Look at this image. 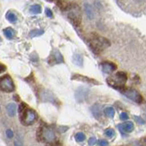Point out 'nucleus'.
<instances>
[{
  "label": "nucleus",
  "instance_id": "obj_26",
  "mask_svg": "<svg viewBox=\"0 0 146 146\" xmlns=\"http://www.w3.org/2000/svg\"><path fill=\"white\" fill-rule=\"evenodd\" d=\"M45 12H46V16H47L48 17H50V18L53 17V13H52L51 9H50V8H46Z\"/></svg>",
  "mask_w": 146,
  "mask_h": 146
},
{
  "label": "nucleus",
  "instance_id": "obj_13",
  "mask_svg": "<svg viewBox=\"0 0 146 146\" xmlns=\"http://www.w3.org/2000/svg\"><path fill=\"white\" fill-rule=\"evenodd\" d=\"M73 62H74L77 66H80V67H82L83 66V58L80 54H78V53H75L73 55Z\"/></svg>",
  "mask_w": 146,
  "mask_h": 146
},
{
  "label": "nucleus",
  "instance_id": "obj_25",
  "mask_svg": "<svg viewBox=\"0 0 146 146\" xmlns=\"http://www.w3.org/2000/svg\"><path fill=\"white\" fill-rule=\"evenodd\" d=\"M120 119L121 121H126V120L129 119V116H128V114L126 112H121L120 114Z\"/></svg>",
  "mask_w": 146,
  "mask_h": 146
},
{
  "label": "nucleus",
  "instance_id": "obj_36",
  "mask_svg": "<svg viewBox=\"0 0 146 146\" xmlns=\"http://www.w3.org/2000/svg\"><path fill=\"white\" fill-rule=\"evenodd\" d=\"M0 41H1V38H0Z\"/></svg>",
  "mask_w": 146,
  "mask_h": 146
},
{
  "label": "nucleus",
  "instance_id": "obj_5",
  "mask_svg": "<svg viewBox=\"0 0 146 146\" xmlns=\"http://www.w3.org/2000/svg\"><path fill=\"white\" fill-rule=\"evenodd\" d=\"M0 90L5 92H12L15 90V84L9 75H4L0 78Z\"/></svg>",
  "mask_w": 146,
  "mask_h": 146
},
{
  "label": "nucleus",
  "instance_id": "obj_7",
  "mask_svg": "<svg viewBox=\"0 0 146 146\" xmlns=\"http://www.w3.org/2000/svg\"><path fill=\"white\" fill-rule=\"evenodd\" d=\"M48 62L50 65H54V64H59L64 62V58L61 55V53L58 51V49H55L52 52V54L50 55V57L48 59Z\"/></svg>",
  "mask_w": 146,
  "mask_h": 146
},
{
  "label": "nucleus",
  "instance_id": "obj_23",
  "mask_svg": "<svg viewBox=\"0 0 146 146\" xmlns=\"http://www.w3.org/2000/svg\"><path fill=\"white\" fill-rule=\"evenodd\" d=\"M86 138V136L84 133H82V132H78V133H76L75 135V139L76 141H83Z\"/></svg>",
  "mask_w": 146,
  "mask_h": 146
},
{
  "label": "nucleus",
  "instance_id": "obj_34",
  "mask_svg": "<svg viewBox=\"0 0 146 146\" xmlns=\"http://www.w3.org/2000/svg\"><path fill=\"white\" fill-rule=\"evenodd\" d=\"M47 146H61L60 144H59L58 143H55V141H54V143H48Z\"/></svg>",
  "mask_w": 146,
  "mask_h": 146
},
{
  "label": "nucleus",
  "instance_id": "obj_6",
  "mask_svg": "<svg viewBox=\"0 0 146 146\" xmlns=\"http://www.w3.org/2000/svg\"><path fill=\"white\" fill-rule=\"evenodd\" d=\"M119 91H121L123 95H125L128 99L131 100L132 102H134L136 103L143 102V97H141V95L135 90L128 89V88H124V87H123V88L119 90Z\"/></svg>",
  "mask_w": 146,
  "mask_h": 146
},
{
  "label": "nucleus",
  "instance_id": "obj_1",
  "mask_svg": "<svg viewBox=\"0 0 146 146\" xmlns=\"http://www.w3.org/2000/svg\"><path fill=\"white\" fill-rule=\"evenodd\" d=\"M18 112H19L20 121L24 125H32L38 119V114L36 112L29 108L26 103H21L18 108Z\"/></svg>",
  "mask_w": 146,
  "mask_h": 146
},
{
  "label": "nucleus",
  "instance_id": "obj_24",
  "mask_svg": "<svg viewBox=\"0 0 146 146\" xmlns=\"http://www.w3.org/2000/svg\"><path fill=\"white\" fill-rule=\"evenodd\" d=\"M114 134H115V131H114L113 129H107L106 131H105V135H106L107 137H110V138H111V137L114 136Z\"/></svg>",
  "mask_w": 146,
  "mask_h": 146
},
{
  "label": "nucleus",
  "instance_id": "obj_20",
  "mask_svg": "<svg viewBox=\"0 0 146 146\" xmlns=\"http://www.w3.org/2000/svg\"><path fill=\"white\" fill-rule=\"evenodd\" d=\"M44 33V31L42 29H33L29 32V36L30 38H35V36H39Z\"/></svg>",
  "mask_w": 146,
  "mask_h": 146
},
{
  "label": "nucleus",
  "instance_id": "obj_10",
  "mask_svg": "<svg viewBox=\"0 0 146 146\" xmlns=\"http://www.w3.org/2000/svg\"><path fill=\"white\" fill-rule=\"evenodd\" d=\"M87 94H88V89H85V88H79L76 91V100H78L79 102H82L84 100V99L87 97Z\"/></svg>",
  "mask_w": 146,
  "mask_h": 146
},
{
  "label": "nucleus",
  "instance_id": "obj_9",
  "mask_svg": "<svg viewBox=\"0 0 146 146\" xmlns=\"http://www.w3.org/2000/svg\"><path fill=\"white\" fill-rule=\"evenodd\" d=\"M72 80H80V81H82V82H86V83H90V84H99L97 80H95L93 79H90V78H88V77H85V76H82V75H80V74H75L73 75Z\"/></svg>",
  "mask_w": 146,
  "mask_h": 146
},
{
  "label": "nucleus",
  "instance_id": "obj_30",
  "mask_svg": "<svg viewBox=\"0 0 146 146\" xmlns=\"http://www.w3.org/2000/svg\"><path fill=\"white\" fill-rule=\"evenodd\" d=\"M6 133H7V136L8 137V138H12V137L14 136V133H13V131H12V130H10V129L7 130Z\"/></svg>",
  "mask_w": 146,
  "mask_h": 146
},
{
  "label": "nucleus",
  "instance_id": "obj_31",
  "mask_svg": "<svg viewBox=\"0 0 146 146\" xmlns=\"http://www.w3.org/2000/svg\"><path fill=\"white\" fill-rule=\"evenodd\" d=\"M99 145L100 146H107L108 145V141L105 140H100L99 141Z\"/></svg>",
  "mask_w": 146,
  "mask_h": 146
},
{
  "label": "nucleus",
  "instance_id": "obj_16",
  "mask_svg": "<svg viewBox=\"0 0 146 146\" xmlns=\"http://www.w3.org/2000/svg\"><path fill=\"white\" fill-rule=\"evenodd\" d=\"M4 34L8 39H12L14 36H15L16 32L13 29H11V27H7V29H4Z\"/></svg>",
  "mask_w": 146,
  "mask_h": 146
},
{
  "label": "nucleus",
  "instance_id": "obj_21",
  "mask_svg": "<svg viewBox=\"0 0 146 146\" xmlns=\"http://www.w3.org/2000/svg\"><path fill=\"white\" fill-rule=\"evenodd\" d=\"M104 113L105 115L109 118H113L114 117V114H115V111H114V109L111 108V107H108L104 110Z\"/></svg>",
  "mask_w": 146,
  "mask_h": 146
},
{
  "label": "nucleus",
  "instance_id": "obj_11",
  "mask_svg": "<svg viewBox=\"0 0 146 146\" xmlns=\"http://www.w3.org/2000/svg\"><path fill=\"white\" fill-rule=\"evenodd\" d=\"M118 127L122 133H124V131L125 132H131L134 129V125L131 121H126V122L123 123V124H119Z\"/></svg>",
  "mask_w": 146,
  "mask_h": 146
},
{
  "label": "nucleus",
  "instance_id": "obj_32",
  "mask_svg": "<svg viewBox=\"0 0 146 146\" xmlns=\"http://www.w3.org/2000/svg\"><path fill=\"white\" fill-rule=\"evenodd\" d=\"M6 66L4 65V64H2L1 62H0V73H3L5 70H6Z\"/></svg>",
  "mask_w": 146,
  "mask_h": 146
},
{
  "label": "nucleus",
  "instance_id": "obj_4",
  "mask_svg": "<svg viewBox=\"0 0 146 146\" xmlns=\"http://www.w3.org/2000/svg\"><path fill=\"white\" fill-rule=\"evenodd\" d=\"M38 139L39 141H46L48 143H51L56 141V134L50 127L43 126L40 127L38 131Z\"/></svg>",
  "mask_w": 146,
  "mask_h": 146
},
{
  "label": "nucleus",
  "instance_id": "obj_33",
  "mask_svg": "<svg viewBox=\"0 0 146 146\" xmlns=\"http://www.w3.org/2000/svg\"><path fill=\"white\" fill-rule=\"evenodd\" d=\"M15 146H22V141H18V140H16L15 141Z\"/></svg>",
  "mask_w": 146,
  "mask_h": 146
},
{
  "label": "nucleus",
  "instance_id": "obj_28",
  "mask_svg": "<svg viewBox=\"0 0 146 146\" xmlns=\"http://www.w3.org/2000/svg\"><path fill=\"white\" fill-rule=\"evenodd\" d=\"M134 118H135V121L138 122V123H140V124H144L145 123V121H144V120H143L141 117H138V116H134Z\"/></svg>",
  "mask_w": 146,
  "mask_h": 146
},
{
  "label": "nucleus",
  "instance_id": "obj_2",
  "mask_svg": "<svg viewBox=\"0 0 146 146\" xmlns=\"http://www.w3.org/2000/svg\"><path fill=\"white\" fill-rule=\"evenodd\" d=\"M89 44L90 46L91 49L96 54H99L100 52H102L103 49H105L107 47L110 46V41L103 38V36H98L96 34H92L90 38Z\"/></svg>",
  "mask_w": 146,
  "mask_h": 146
},
{
  "label": "nucleus",
  "instance_id": "obj_22",
  "mask_svg": "<svg viewBox=\"0 0 146 146\" xmlns=\"http://www.w3.org/2000/svg\"><path fill=\"white\" fill-rule=\"evenodd\" d=\"M6 17H7V19L9 22H11V23H15V22H17V16H16L14 13H12V12H7Z\"/></svg>",
  "mask_w": 146,
  "mask_h": 146
},
{
  "label": "nucleus",
  "instance_id": "obj_14",
  "mask_svg": "<svg viewBox=\"0 0 146 146\" xmlns=\"http://www.w3.org/2000/svg\"><path fill=\"white\" fill-rule=\"evenodd\" d=\"M56 5L59 7V9L62 11H66L68 10V9H70V4H68V2L64 1V0H58V1L56 2Z\"/></svg>",
  "mask_w": 146,
  "mask_h": 146
},
{
  "label": "nucleus",
  "instance_id": "obj_12",
  "mask_svg": "<svg viewBox=\"0 0 146 146\" xmlns=\"http://www.w3.org/2000/svg\"><path fill=\"white\" fill-rule=\"evenodd\" d=\"M84 10H85V13L87 17H88L89 19H92V18L94 17V13H93V10H92V7H91V6L90 4L86 3L84 5Z\"/></svg>",
  "mask_w": 146,
  "mask_h": 146
},
{
  "label": "nucleus",
  "instance_id": "obj_17",
  "mask_svg": "<svg viewBox=\"0 0 146 146\" xmlns=\"http://www.w3.org/2000/svg\"><path fill=\"white\" fill-rule=\"evenodd\" d=\"M41 96H42L41 98L44 99L45 102H54L53 100H55V98H56L52 93L48 92V91H45L44 94H42Z\"/></svg>",
  "mask_w": 146,
  "mask_h": 146
},
{
  "label": "nucleus",
  "instance_id": "obj_15",
  "mask_svg": "<svg viewBox=\"0 0 146 146\" xmlns=\"http://www.w3.org/2000/svg\"><path fill=\"white\" fill-rule=\"evenodd\" d=\"M7 111L8 115L10 117L15 116V114L17 112V106L15 103H9L7 106Z\"/></svg>",
  "mask_w": 146,
  "mask_h": 146
},
{
  "label": "nucleus",
  "instance_id": "obj_8",
  "mask_svg": "<svg viewBox=\"0 0 146 146\" xmlns=\"http://www.w3.org/2000/svg\"><path fill=\"white\" fill-rule=\"evenodd\" d=\"M100 68H102V70L104 73H107V74H111L114 70L117 68V66L112 62L110 61H104L100 64Z\"/></svg>",
  "mask_w": 146,
  "mask_h": 146
},
{
  "label": "nucleus",
  "instance_id": "obj_27",
  "mask_svg": "<svg viewBox=\"0 0 146 146\" xmlns=\"http://www.w3.org/2000/svg\"><path fill=\"white\" fill-rule=\"evenodd\" d=\"M96 143H97V140H96L95 137H91V138H90V140H89V145L92 146V145H94Z\"/></svg>",
  "mask_w": 146,
  "mask_h": 146
},
{
  "label": "nucleus",
  "instance_id": "obj_18",
  "mask_svg": "<svg viewBox=\"0 0 146 146\" xmlns=\"http://www.w3.org/2000/svg\"><path fill=\"white\" fill-rule=\"evenodd\" d=\"M91 111H92V114L96 118L100 119V106L99 104H95L94 106L91 108Z\"/></svg>",
  "mask_w": 146,
  "mask_h": 146
},
{
  "label": "nucleus",
  "instance_id": "obj_35",
  "mask_svg": "<svg viewBox=\"0 0 146 146\" xmlns=\"http://www.w3.org/2000/svg\"><path fill=\"white\" fill-rule=\"evenodd\" d=\"M46 1H48V2H52L53 0H46Z\"/></svg>",
  "mask_w": 146,
  "mask_h": 146
},
{
  "label": "nucleus",
  "instance_id": "obj_3",
  "mask_svg": "<svg viewBox=\"0 0 146 146\" xmlns=\"http://www.w3.org/2000/svg\"><path fill=\"white\" fill-rule=\"evenodd\" d=\"M127 81V75L124 72H117L116 74H114L111 77H109L107 79V83L112 87V88L116 90H120L123 88Z\"/></svg>",
  "mask_w": 146,
  "mask_h": 146
},
{
  "label": "nucleus",
  "instance_id": "obj_29",
  "mask_svg": "<svg viewBox=\"0 0 146 146\" xmlns=\"http://www.w3.org/2000/svg\"><path fill=\"white\" fill-rule=\"evenodd\" d=\"M139 144L140 146H146V137H143V138H141L140 140Z\"/></svg>",
  "mask_w": 146,
  "mask_h": 146
},
{
  "label": "nucleus",
  "instance_id": "obj_19",
  "mask_svg": "<svg viewBox=\"0 0 146 146\" xmlns=\"http://www.w3.org/2000/svg\"><path fill=\"white\" fill-rule=\"evenodd\" d=\"M29 12L31 14H34V15H36V14H40L41 13V7L39 6V5H38V4L33 5V6L30 7Z\"/></svg>",
  "mask_w": 146,
  "mask_h": 146
}]
</instances>
